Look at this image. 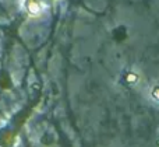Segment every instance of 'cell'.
I'll list each match as a JSON object with an SVG mask.
<instances>
[{"label": "cell", "instance_id": "obj_1", "mask_svg": "<svg viewBox=\"0 0 159 147\" xmlns=\"http://www.w3.org/2000/svg\"><path fill=\"white\" fill-rule=\"evenodd\" d=\"M126 81L129 84H137L138 81H140V76H138L135 72H131V70H130V72L126 73Z\"/></svg>", "mask_w": 159, "mask_h": 147}, {"label": "cell", "instance_id": "obj_2", "mask_svg": "<svg viewBox=\"0 0 159 147\" xmlns=\"http://www.w3.org/2000/svg\"><path fill=\"white\" fill-rule=\"evenodd\" d=\"M149 94H151V98L155 101V102L159 104V83H155L154 86L149 90Z\"/></svg>", "mask_w": 159, "mask_h": 147}, {"label": "cell", "instance_id": "obj_3", "mask_svg": "<svg viewBox=\"0 0 159 147\" xmlns=\"http://www.w3.org/2000/svg\"><path fill=\"white\" fill-rule=\"evenodd\" d=\"M28 10H30L31 14L38 16V14L41 13V6H39V3H36V2H31L30 4H28Z\"/></svg>", "mask_w": 159, "mask_h": 147}]
</instances>
